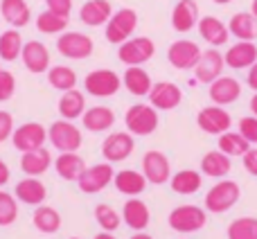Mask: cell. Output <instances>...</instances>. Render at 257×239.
I'll return each instance as SVG.
<instances>
[{"label":"cell","instance_id":"obj_1","mask_svg":"<svg viewBox=\"0 0 257 239\" xmlns=\"http://www.w3.org/2000/svg\"><path fill=\"white\" fill-rule=\"evenodd\" d=\"M241 196V190L235 181H219L217 185L210 187V192L205 194V210L208 212H214V214H221V212H228L232 205L239 201Z\"/></svg>","mask_w":257,"mask_h":239},{"label":"cell","instance_id":"obj_2","mask_svg":"<svg viewBox=\"0 0 257 239\" xmlns=\"http://www.w3.org/2000/svg\"><path fill=\"white\" fill-rule=\"evenodd\" d=\"M158 111L151 104H133L124 115V124L131 136H151L158 129Z\"/></svg>","mask_w":257,"mask_h":239},{"label":"cell","instance_id":"obj_3","mask_svg":"<svg viewBox=\"0 0 257 239\" xmlns=\"http://www.w3.org/2000/svg\"><path fill=\"white\" fill-rule=\"evenodd\" d=\"M167 221H169L172 230L187 235V232L201 230V228L205 226V221H208V214H205V210L199 208V205H178V208H174L172 212H169Z\"/></svg>","mask_w":257,"mask_h":239},{"label":"cell","instance_id":"obj_4","mask_svg":"<svg viewBox=\"0 0 257 239\" xmlns=\"http://www.w3.org/2000/svg\"><path fill=\"white\" fill-rule=\"evenodd\" d=\"M84 88L93 97H113L122 88V77L108 68H97V70L86 75Z\"/></svg>","mask_w":257,"mask_h":239},{"label":"cell","instance_id":"obj_5","mask_svg":"<svg viewBox=\"0 0 257 239\" xmlns=\"http://www.w3.org/2000/svg\"><path fill=\"white\" fill-rule=\"evenodd\" d=\"M138 27V14L131 7L117 9L106 23V41L113 45H122L124 41L131 39V34Z\"/></svg>","mask_w":257,"mask_h":239},{"label":"cell","instance_id":"obj_6","mask_svg":"<svg viewBox=\"0 0 257 239\" xmlns=\"http://www.w3.org/2000/svg\"><path fill=\"white\" fill-rule=\"evenodd\" d=\"M48 140L52 142L54 149L66 154V151L79 149L84 138H81V131L70 122V120H57V122H52V127L48 129Z\"/></svg>","mask_w":257,"mask_h":239},{"label":"cell","instance_id":"obj_7","mask_svg":"<svg viewBox=\"0 0 257 239\" xmlns=\"http://www.w3.org/2000/svg\"><path fill=\"white\" fill-rule=\"evenodd\" d=\"M156 54V45L149 36H131L128 41L120 45L117 59L124 66H142Z\"/></svg>","mask_w":257,"mask_h":239},{"label":"cell","instance_id":"obj_8","mask_svg":"<svg viewBox=\"0 0 257 239\" xmlns=\"http://www.w3.org/2000/svg\"><path fill=\"white\" fill-rule=\"evenodd\" d=\"M93 39L88 34H81V32H66L57 39L59 54L66 59H75V61L88 59L93 54Z\"/></svg>","mask_w":257,"mask_h":239},{"label":"cell","instance_id":"obj_9","mask_svg":"<svg viewBox=\"0 0 257 239\" xmlns=\"http://www.w3.org/2000/svg\"><path fill=\"white\" fill-rule=\"evenodd\" d=\"M201 48L190 39L174 41L167 50V61L172 63L176 70H194L196 63L201 59Z\"/></svg>","mask_w":257,"mask_h":239},{"label":"cell","instance_id":"obj_10","mask_svg":"<svg viewBox=\"0 0 257 239\" xmlns=\"http://www.w3.org/2000/svg\"><path fill=\"white\" fill-rule=\"evenodd\" d=\"M48 140V129L39 122H25L14 131L12 136V142L21 154L25 151H34V149H41Z\"/></svg>","mask_w":257,"mask_h":239},{"label":"cell","instance_id":"obj_11","mask_svg":"<svg viewBox=\"0 0 257 239\" xmlns=\"http://www.w3.org/2000/svg\"><path fill=\"white\" fill-rule=\"evenodd\" d=\"M142 174H145L147 183L151 185H163L172 178V165H169V158L163 154V151H147L142 156Z\"/></svg>","mask_w":257,"mask_h":239},{"label":"cell","instance_id":"obj_12","mask_svg":"<svg viewBox=\"0 0 257 239\" xmlns=\"http://www.w3.org/2000/svg\"><path fill=\"white\" fill-rule=\"evenodd\" d=\"M113 178H115V172H113L111 163H99L93 165V167H86V172L81 174L77 185H79V190L84 194H97L106 185H111Z\"/></svg>","mask_w":257,"mask_h":239},{"label":"cell","instance_id":"obj_13","mask_svg":"<svg viewBox=\"0 0 257 239\" xmlns=\"http://www.w3.org/2000/svg\"><path fill=\"white\" fill-rule=\"evenodd\" d=\"M196 124H199L201 131L210 133V136H221V133L230 131L232 117L223 106H217V104H214V106L201 108L199 115H196Z\"/></svg>","mask_w":257,"mask_h":239},{"label":"cell","instance_id":"obj_14","mask_svg":"<svg viewBox=\"0 0 257 239\" xmlns=\"http://www.w3.org/2000/svg\"><path fill=\"white\" fill-rule=\"evenodd\" d=\"M133 149H136V142L128 131H115L102 142V156L106 163H122L133 154Z\"/></svg>","mask_w":257,"mask_h":239},{"label":"cell","instance_id":"obj_15","mask_svg":"<svg viewBox=\"0 0 257 239\" xmlns=\"http://www.w3.org/2000/svg\"><path fill=\"white\" fill-rule=\"evenodd\" d=\"M149 104L156 111H172L183 102V90L172 81H158L149 90Z\"/></svg>","mask_w":257,"mask_h":239},{"label":"cell","instance_id":"obj_16","mask_svg":"<svg viewBox=\"0 0 257 239\" xmlns=\"http://www.w3.org/2000/svg\"><path fill=\"white\" fill-rule=\"evenodd\" d=\"M223 66H226V61H223V54L219 52V50H205L203 54H201L199 63H196L194 68V75L196 79L201 81V84H212L214 79H219L223 72Z\"/></svg>","mask_w":257,"mask_h":239},{"label":"cell","instance_id":"obj_17","mask_svg":"<svg viewBox=\"0 0 257 239\" xmlns=\"http://www.w3.org/2000/svg\"><path fill=\"white\" fill-rule=\"evenodd\" d=\"M223 61L232 70H244L250 68L257 61V45L255 41H237L235 45L228 48V52L223 54Z\"/></svg>","mask_w":257,"mask_h":239},{"label":"cell","instance_id":"obj_18","mask_svg":"<svg viewBox=\"0 0 257 239\" xmlns=\"http://www.w3.org/2000/svg\"><path fill=\"white\" fill-rule=\"evenodd\" d=\"M21 59L27 70L34 72V75H41V72L50 70V52L41 41H27V43L23 45Z\"/></svg>","mask_w":257,"mask_h":239},{"label":"cell","instance_id":"obj_19","mask_svg":"<svg viewBox=\"0 0 257 239\" xmlns=\"http://www.w3.org/2000/svg\"><path fill=\"white\" fill-rule=\"evenodd\" d=\"M210 99H212L217 106H228V104L237 102L241 95V84L235 79V77H219L210 84Z\"/></svg>","mask_w":257,"mask_h":239},{"label":"cell","instance_id":"obj_20","mask_svg":"<svg viewBox=\"0 0 257 239\" xmlns=\"http://www.w3.org/2000/svg\"><path fill=\"white\" fill-rule=\"evenodd\" d=\"M199 5L194 0H178L176 7L172 9V27L181 34L194 30L199 25Z\"/></svg>","mask_w":257,"mask_h":239},{"label":"cell","instance_id":"obj_21","mask_svg":"<svg viewBox=\"0 0 257 239\" xmlns=\"http://www.w3.org/2000/svg\"><path fill=\"white\" fill-rule=\"evenodd\" d=\"M199 34L205 43H210L212 48H219V45H226L228 39H230V30L228 25H223V21H219L217 16H203L199 18Z\"/></svg>","mask_w":257,"mask_h":239},{"label":"cell","instance_id":"obj_22","mask_svg":"<svg viewBox=\"0 0 257 239\" xmlns=\"http://www.w3.org/2000/svg\"><path fill=\"white\" fill-rule=\"evenodd\" d=\"M113 16V7L108 0H88V3L81 5L79 9V18L84 25L88 27H99L106 25Z\"/></svg>","mask_w":257,"mask_h":239},{"label":"cell","instance_id":"obj_23","mask_svg":"<svg viewBox=\"0 0 257 239\" xmlns=\"http://www.w3.org/2000/svg\"><path fill=\"white\" fill-rule=\"evenodd\" d=\"M122 219H124V223L131 230L136 232H142L147 226H149V208H147V203H142L140 199H136V196H131V199L124 203V210H122Z\"/></svg>","mask_w":257,"mask_h":239},{"label":"cell","instance_id":"obj_24","mask_svg":"<svg viewBox=\"0 0 257 239\" xmlns=\"http://www.w3.org/2000/svg\"><path fill=\"white\" fill-rule=\"evenodd\" d=\"M54 169L63 181H79L81 174L86 172V163L77 151H66V154H59V158L54 160Z\"/></svg>","mask_w":257,"mask_h":239},{"label":"cell","instance_id":"obj_25","mask_svg":"<svg viewBox=\"0 0 257 239\" xmlns=\"http://www.w3.org/2000/svg\"><path fill=\"white\" fill-rule=\"evenodd\" d=\"M0 14H3V18L14 30L30 25V21H32L30 5L25 0H0Z\"/></svg>","mask_w":257,"mask_h":239},{"label":"cell","instance_id":"obj_26","mask_svg":"<svg viewBox=\"0 0 257 239\" xmlns=\"http://www.w3.org/2000/svg\"><path fill=\"white\" fill-rule=\"evenodd\" d=\"M113 185L120 194H126V196H138L145 192L147 187V178L142 172H136V169H122V172L115 174L113 178Z\"/></svg>","mask_w":257,"mask_h":239},{"label":"cell","instance_id":"obj_27","mask_svg":"<svg viewBox=\"0 0 257 239\" xmlns=\"http://www.w3.org/2000/svg\"><path fill=\"white\" fill-rule=\"evenodd\" d=\"M48 196V190L45 185L34 176H27L23 181L16 183V199L21 203H27V205H41Z\"/></svg>","mask_w":257,"mask_h":239},{"label":"cell","instance_id":"obj_28","mask_svg":"<svg viewBox=\"0 0 257 239\" xmlns=\"http://www.w3.org/2000/svg\"><path fill=\"white\" fill-rule=\"evenodd\" d=\"M50 165H52V156H50V151L45 147L34 151H25L21 158V169L27 176H34V178H39L41 174L48 172Z\"/></svg>","mask_w":257,"mask_h":239},{"label":"cell","instance_id":"obj_29","mask_svg":"<svg viewBox=\"0 0 257 239\" xmlns=\"http://www.w3.org/2000/svg\"><path fill=\"white\" fill-rule=\"evenodd\" d=\"M122 84H124V88L131 95H136V97H145V95H149L154 81H151L149 72L142 70V66H128Z\"/></svg>","mask_w":257,"mask_h":239},{"label":"cell","instance_id":"obj_30","mask_svg":"<svg viewBox=\"0 0 257 239\" xmlns=\"http://www.w3.org/2000/svg\"><path fill=\"white\" fill-rule=\"evenodd\" d=\"M81 122H84V127L88 129V131L102 133V131H108V129L115 124V113L108 106H90L88 111L81 115Z\"/></svg>","mask_w":257,"mask_h":239},{"label":"cell","instance_id":"obj_31","mask_svg":"<svg viewBox=\"0 0 257 239\" xmlns=\"http://www.w3.org/2000/svg\"><path fill=\"white\" fill-rule=\"evenodd\" d=\"M86 113V97L81 90L72 88V90H66L59 99V115L61 120H77Z\"/></svg>","mask_w":257,"mask_h":239},{"label":"cell","instance_id":"obj_32","mask_svg":"<svg viewBox=\"0 0 257 239\" xmlns=\"http://www.w3.org/2000/svg\"><path fill=\"white\" fill-rule=\"evenodd\" d=\"M232 169L230 156H226L223 151H208V154L201 158V174L210 178H223L228 172Z\"/></svg>","mask_w":257,"mask_h":239},{"label":"cell","instance_id":"obj_33","mask_svg":"<svg viewBox=\"0 0 257 239\" xmlns=\"http://www.w3.org/2000/svg\"><path fill=\"white\" fill-rule=\"evenodd\" d=\"M230 36H237L239 41H255L257 39V18L250 12H239L228 23Z\"/></svg>","mask_w":257,"mask_h":239},{"label":"cell","instance_id":"obj_34","mask_svg":"<svg viewBox=\"0 0 257 239\" xmlns=\"http://www.w3.org/2000/svg\"><path fill=\"white\" fill-rule=\"evenodd\" d=\"M169 185H172V190L176 192V194H194V192L201 190V185H203V176H201V172H194V169H181V172H176L172 178H169Z\"/></svg>","mask_w":257,"mask_h":239},{"label":"cell","instance_id":"obj_35","mask_svg":"<svg viewBox=\"0 0 257 239\" xmlns=\"http://www.w3.org/2000/svg\"><path fill=\"white\" fill-rule=\"evenodd\" d=\"M34 228L45 235H54L61 228V214L50 205H39L34 212Z\"/></svg>","mask_w":257,"mask_h":239},{"label":"cell","instance_id":"obj_36","mask_svg":"<svg viewBox=\"0 0 257 239\" xmlns=\"http://www.w3.org/2000/svg\"><path fill=\"white\" fill-rule=\"evenodd\" d=\"M217 147H219V151H223L226 156L232 158V156H244L250 149V142L239 131H226L219 136Z\"/></svg>","mask_w":257,"mask_h":239},{"label":"cell","instance_id":"obj_37","mask_svg":"<svg viewBox=\"0 0 257 239\" xmlns=\"http://www.w3.org/2000/svg\"><path fill=\"white\" fill-rule=\"evenodd\" d=\"M23 36L18 30H7L0 34V59L3 61H16L23 52Z\"/></svg>","mask_w":257,"mask_h":239},{"label":"cell","instance_id":"obj_38","mask_svg":"<svg viewBox=\"0 0 257 239\" xmlns=\"http://www.w3.org/2000/svg\"><path fill=\"white\" fill-rule=\"evenodd\" d=\"M48 81L52 88L66 93V90H72L77 86V72L68 66H52L48 70Z\"/></svg>","mask_w":257,"mask_h":239},{"label":"cell","instance_id":"obj_39","mask_svg":"<svg viewBox=\"0 0 257 239\" xmlns=\"http://www.w3.org/2000/svg\"><path fill=\"white\" fill-rule=\"evenodd\" d=\"M66 27H68V16H59V14L50 12V9H45V12H41L36 16V30L41 34H61V32H66Z\"/></svg>","mask_w":257,"mask_h":239},{"label":"cell","instance_id":"obj_40","mask_svg":"<svg viewBox=\"0 0 257 239\" xmlns=\"http://www.w3.org/2000/svg\"><path fill=\"white\" fill-rule=\"evenodd\" d=\"M228 239H257V219L239 217L228 226Z\"/></svg>","mask_w":257,"mask_h":239},{"label":"cell","instance_id":"obj_41","mask_svg":"<svg viewBox=\"0 0 257 239\" xmlns=\"http://www.w3.org/2000/svg\"><path fill=\"white\" fill-rule=\"evenodd\" d=\"M95 221L99 223V228H102L104 232H115L122 223V217L111 208V205L99 203L97 208H95Z\"/></svg>","mask_w":257,"mask_h":239},{"label":"cell","instance_id":"obj_42","mask_svg":"<svg viewBox=\"0 0 257 239\" xmlns=\"http://www.w3.org/2000/svg\"><path fill=\"white\" fill-rule=\"evenodd\" d=\"M18 217L16 196L0 190V226H12Z\"/></svg>","mask_w":257,"mask_h":239},{"label":"cell","instance_id":"obj_43","mask_svg":"<svg viewBox=\"0 0 257 239\" xmlns=\"http://www.w3.org/2000/svg\"><path fill=\"white\" fill-rule=\"evenodd\" d=\"M14 90H16V79L9 70H3L0 72V102H7L12 99Z\"/></svg>","mask_w":257,"mask_h":239},{"label":"cell","instance_id":"obj_44","mask_svg":"<svg viewBox=\"0 0 257 239\" xmlns=\"http://www.w3.org/2000/svg\"><path fill=\"white\" fill-rule=\"evenodd\" d=\"M239 133L250 142V145H257V117L248 115L239 120Z\"/></svg>","mask_w":257,"mask_h":239},{"label":"cell","instance_id":"obj_45","mask_svg":"<svg viewBox=\"0 0 257 239\" xmlns=\"http://www.w3.org/2000/svg\"><path fill=\"white\" fill-rule=\"evenodd\" d=\"M14 136V117L12 113L0 111V142L9 140Z\"/></svg>","mask_w":257,"mask_h":239},{"label":"cell","instance_id":"obj_46","mask_svg":"<svg viewBox=\"0 0 257 239\" xmlns=\"http://www.w3.org/2000/svg\"><path fill=\"white\" fill-rule=\"evenodd\" d=\"M50 12L59 14V16H70V9H72V0H45Z\"/></svg>","mask_w":257,"mask_h":239},{"label":"cell","instance_id":"obj_47","mask_svg":"<svg viewBox=\"0 0 257 239\" xmlns=\"http://www.w3.org/2000/svg\"><path fill=\"white\" fill-rule=\"evenodd\" d=\"M244 167L248 174H253V176H257V149H248L244 156Z\"/></svg>","mask_w":257,"mask_h":239},{"label":"cell","instance_id":"obj_48","mask_svg":"<svg viewBox=\"0 0 257 239\" xmlns=\"http://www.w3.org/2000/svg\"><path fill=\"white\" fill-rule=\"evenodd\" d=\"M246 84H248V88H253L255 93H257V61L248 68V77H246Z\"/></svg>","mask_w":257,"mask_h":239},{"label":"cell","instance_id":"obj_49","mask_svg":"<svg viewBox=\"0 0 257 239\" xmlns=\"http://www.w3.org/2000/svg\"><path fill=\"white\" fill-rule=\"evenodd\" d=\"M9 176H12V172H9L7 163H5V160H0V187L7 185V183H9Z\"/></svg>","mask_w":257,"mask_h":239},{"label":"cell","instance_id":"obj_50","mask_svg":"<svg viewBox=\"0 0 257 239\" xmlns=\"http://www.w3.org/2000/svg\"><path fill=\"white\" fill-rule=\"evenodd\" d=\"M93 239H115V237H113V232H97V235H95Z\"/></svg>","mask_w":257,"mask_h":239},{"label":"cell","instance_id":"obj_51","mask_svg":"<svg viewBox=\"0 0 257 239\" xmlns=\"http://www.w3.org/2000/svg\"><path fill=\"white\" fill-rule=\"evenodd\" d=\"M250 113L257 117V93L253 95V99H250Z\"/></svg>","mask_w":257,"mask_h":239},{"label":"cell","instance_id":"obj_52","mask_svg":"<svg viewBox=\"0 0 257 239\" xmlns=\"http://www.w3.org/2000/svg\"><path fill=\"white\" fill-rule=\"evenodd\" d=\"M128 239H154V237H151V235H147V232L142 230V232H136V235H133V237H128Z\"/></svg>","mask_w":257,"mask_h":239},{"label":"cell","instance_id":"obj_53","mask_svg":"<svg viewBox=\"0 0 257 239\" xmlns=\"http://www.w3.org/2000/svg\"><path fill=\"white\" fill-rule=\"evenodd\" d=\"M250 14L257 18V0H253V5H250Z\"/></svg>","mask_w":257,"mask_h":239},{"label":"cell","instance_id":"obj_54","mask_svg":"<svg viewBox=\"0 0 257 239\" xmlns=\"http://www.w3.org/2000/svg\"><path fill=\"white\" fill-rule=\"evenodd\" d=\"M217 5H228V3H232V0H214Z\"/></svg>","mask_w":257,"mask_h":239},{"label":"cell","instance_id":"obj_55","mask_svg":"<svg viewBox=\"0 0 257 239\" xmlns=\"http://www.w3.org/2000/svg\"><path fill=\"white\" fill-rule=\"evenodd\" d=\"M70 239H79V237H70Z\"/></svg>","mask_w":257,"mask_h":239},{"label":"cell","instance_id":"obj_56","mask_svg":"<svg viewBox=\"0 0 257 239\" xmlns=\"http://www.w3.org/2000/svg\"><path fill=\"white\" fill-rule=\"evenodd\" d=\"M0 72H3V68H0Z\"/></svg>","mask_w":257,"mask_h":239}]
</instances>
